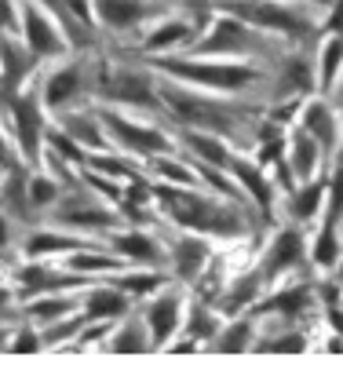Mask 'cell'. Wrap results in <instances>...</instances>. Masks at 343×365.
<instances>
[{
	"label": "cell",
	"instance_id": "cell-1",
	"mask_svg": "<svg viewBox=\"0 0 343 365\" xmlns=\"http://www.w3.org/2000/svg\"><path fill=\"white\" fill-rule=\"evenodd\" d=\"M165 197L175 205V212H179L175 220H183V223L215 227V230H234V220H220V216H227V212H215V208H208V205L198 201V197H179V194H172V190H165Z\"/></svg>",
	"mask_w": 343,
	"mask_h": 365
},
{
	"label": "cell",
	"instance_id": "cell-2",
	"mask_svg": "<svg viewBox=\"0 0 343 365\" xmlns=\"http://www.w3.org/2000/svg\"><path fill=\"white\" fill-rule=\"evenodd\" d=\"M168 103L175 113H183L186 120H198V125H227V113L223 110H215V106H205V103H194V99H186L179 96V91H168Z\"/></svg>",
	"mask_w": 343,
	"mask_h": 365
},
{
	"label": "cell",
	"instance_id": "cell-3",
	"mask_svg": "<svg viewBox=\"0 0 343 365\" xmlns=\"http://www.w3.org/2000/svg\"><path fill=\"white\" fill-rule=\"evenodd\" d=\"M168 70L175 73H186V77H198V81H212V84H241L248 81L245 70H234V66H190V63H168Z\"/></svg>",
	"mask_w": 343,
	"mask_h": 365
},
{
	"label": "cell",
	"instance_id": "cell-4",
	"mask_svg": "<svg viewBox=\"0 0 343 365\" xmlns=\"http://www.w3.org/2000/svg\"><path fill=\"white\" fill-rule=\"evenodd\" d=\"M106 91L113 99H128V103H146L150 99V84L146 77H135V73H121L106 84Z\"/></svg>",
	"mask_w": 343,
	"mask_h": 365
},
{
	"label": "cell",
	"instance_id": "cell-5",
	"mask_svg": "<svg viewBox=\"0 0 343 365\" xmlns=\"http://www.w3.org/2000/svg\"><path fill=\"white\" fill-rule=\"evenodd\" d=\"M99 11L113 26H128V22L143 19V8L135 4V0H99Z\"/></svg>",
	"mask_w": 343,
	"mask_h": 365
},
{
	"label": "cell",
	"instance_id": "cell-6",
	"mask_svg": "<svg viewBox=\"0 0 343 365\" xmlns=\"http://www.w3.org/2000/svg\"><path fill=\"white\" fill-rule=\"evenodd\" d=\"M241 15L248 19H256V22H270V26H282V29H296L300 22L292 15H285L282 8H267V4H237Z\"/></svg>",
	"mask_w": 343,
	"mask_h": 365
},
{
	"label": "cell",
	"instance_id": "cell-7",
	"mask_svg": "<svg viewBox=\"0 0 343 365\" xmlns=\"http://www.w3.org/2000/svg\"><path fill=\"white\" fill-rule=\"evenodd\" d=\"M19 125H22V143H26V150L34 154L37 139H41V113H37L34 103H19Z\"/></svg>",
	"mask_w": 343,
	"mask_h": 365
},
{
	"label": "cell",
	"instance_id": "cell-8",
	"mask_svg": "<svg viewBox=\"0 0 343 365\" xmlns=\"http://www.w3.org/2000/svg\"><path fill=\"white\" fill-rule=\"evenodd\" d=\"M26 29H29V41H34V48H37V51H55V48H58V37L51 34V26H48L37 11H29Z\"/></svg>",
	"mask_w": 343,
	"mask_h": 365
},
{
	"label": "cell",
	"instance_id": "cell-9",
	"mask_svg": "<svg viewBox=\"0 0 343 365\" xmlns=\"http://www.w3.org/2000/svg\"><path fill=\"white\" fill-rule=\"evenodd\" d=\"M110 125L117 128V135H121V139H128V143H135V146H143V150H165V139H161V135H153V132H139L135 125H124V120H117V117H110Z\"/></svg>",
	"mask_w": 343,
	"mask_h": 365
},
{
	"label": "cell",
	"instance_id": "cell-10",
	"mask_svg": "<svg viewBox=\"0 0 343 365\" xmlns=\"http://www.w3.org/2000/svg\"><path fill=\"white\" fill-rule=\"evenodd\" d=\"M175 299L168 296V299H161L158 303V307H153L150 311V325H153V332H158V336H168V332H172V325H175Z\"/></svg>",
	"mask_w": 343,
	"mask_h": 365
},
{
	"label": "cell",
	"instance_id": "cell-11",
	"mask_svg": "<svg viewBox=\"0 0 343 365\" xmlns=\"http://www.w3.org/2000/svg\"><path fill=\"white\" fill-rule=\"evenodd\" d=\"M300 256V237L296 234H282L277 237V249H274V256L267 259V270H277V267H285L289 259H296Z\"/></svg>",
	"mask_w": 343,
	"mask_h": 365
},
{
	"label": "cell",
	"instance_id": "cell-12",
	"mask_svg": "<svg viewBox=\"0 0 343 365\" xmlns=\"http://www.w3.org/2000/svg\"><path fill=\"white\" fill-rule=\"evenodd\" d=\"M77 88V70H62L51 84H48V103H62L66 96H73Z\"/></svg>",
	"mask_w": 343,
	"mask_h": 365
},
{
	"label": "cell",
	"instance_id": "cell-13",
	"mask_svg": "<svg viewBox=\"0 0 343 365\" xmlns=\"http://www.w3.org/2000/svg\"><path fill=\"white\" fill-rule=\"evenodd\" d=\"M307 128L314 132L318 139L332 143V117H325V106H314V110L307 113Z\"/></svg>",
	"mask_w": 343,
	"mask_h": 365
},
{
	"label": "cell",
	"instance_id": "cell-14",
	"mask_svg": "<svg viewBox=\"0 0 343 365\" xmlns=\"http://www.w3.org/2000/svg\"><path fill=\"white\" fill-rule=\"evenodd\" d=\"M205 259V249L198 245V241H186V245L179 249V270L186 274V278H190V274H194V267Z\"/></svg>",
	"mask_w": 343,
	"mask_h": 365
},
{
	"label": "cell",
	"instance_id": "cell-15",
	"mask_svg": "<svg viewBox=\"0 0 343 365\" xmlns=\"http://www.w3.org/2000/svg\"><path fill=\"white\" fill-rule=\"evenodd\" d=\"M124 307V299L117 292H96L91 296V314H117Z\"/></svg>",
	"mask_w": 343,
	"mask_h": 365
},
{
	"label": "cell",
	"instance_id": "cell-16",
	"mask_svg": "<svg viewBox=\"0 0 343 365\" xmlns=\"http://www.w3.org/2000/svg\"><path fill=\"white\" fill-rule=\"evenodd\" d=\"M237 41H241V29H237L234 22H223V26L212 34V48H230V44H237Z\"/></svg>",
	"mask_w": 343,
	"mask_h": 365
},
{
	"label": "cell",
	"instance_id": "cell-17",
	"mask_svg": "<svg viewBox=\"0 0 343 365\" xmlns=\"http://www.w3.org/2000/svg\"><path fill=\"white\" fill-rule=\"evenodd\" d=\"M339 55H343V44H339V41H332V44H329V51H325V58H322V66H325V70H322V77H325V84H329V81L336 77Z\"/></svg>",
	"mask_w": 343,
	"mask_h": 365
},
{
	"label": "cell",
	"instance_id": "cell-18",
	"mask_svg": "<svg viewBox=\"0 0 343 365\" xmlns=\"http://www.w3.org/2000/svg\"><path fill=\"white\" fill-rule=\"evenodd\" d=\"M318 197H322L318 182H314V187H307L303 197H296V216H310V212H314V205H318Z\"/></svg>",
	"mask_w": 343,
	"mask_h": 365
},
{
	"label": "cell",
	"instance_id": "cell-19",
	"mask_svg": "<svg viewBox=\"0 0 343 365\" xmlns=\"http://www.w3.org/2000/svg\"><path fill=\"white\" fill-rule=\"evenodd\" d=\"M179 37H186V26H168V29H161V34H153L146 41V48H165V44H172Z\"/></svg>",
	"mask_w": 343,
	"mask_h": 365
},
{
	"label": "cell",
	"instance_id": "cell-20",
	"mask_svg": "<svg viewBox=\"0 0 343 365\" xmlns=\"http://www.w3.org/2000/svg\"><path fill=\"white\" fill-rule=\"evenodd\" d=\"M121 249L124 252H132V256H139V259H146V256H153V249H150V241L146 237H121Z\"/></svg>",
	"mask_w": 343,
	"mask_h": 365
},
{
	"label": "cell",
	"instance_id": "cell-21",
	"mask_svg": "<svg viewBox=\"0 0 343 365\" xmlns=\"http://www.w3.org/2000/svg\"><path fill=\"white\" fill-rule=\"evenodd\" d=\"M237 175H241V179L248 182V187H252V194H256V197H260L263 205L270 201V194H267V187H263V179H260V175H256L252 168H245V165H241V168H237Z\"/></svg>",
	"mask_w": 343,
	"mask_h": 365
},
{
	"label": "cell",
	"instance_id": "cell-22",
	"mask_svg": "<svg viewBox=\"0 0 343 365\" xmlns=\"http://www.w3.org/2000/svg\"><path fill=\"white\" fill-rule=\"evenodd\" d=\"M336 259V241H332V230H325L318 237V263H332Z\"/></svg>",
	"mask_w": 343,
	"mask_h": 365
},
{
	"label": "cell",
	"instance_id": "cell-23",
	"mask_svg": "<svg viewBox=\"0 0 343 365\" xmlns=\"http://www.w3.org/2000/svg\"><path fill=\"white\" fill-rule=\"evenodd\" d=\"M62 245H73V241H62V237H34V252H48V249H62Z\"/></svg>",
	"mask_w": 343,
	"mask_h": 365
},
{
	"label": "cell",
	"instance_id": "cell-24",
	"mask_svg": "<svg viewBox=\"0 0 343 365\" xmlns=\"http://www.w3.org/2000/svg\"><path fill=\"white\" fill-rule=\"evenodd\" d=\"M194 146L201 150L205 158H212V161H223V146H215V143H208V139H194Z\"/></svg>",
	"mask_w": 343,
	"mask_h": 365
},
{
	"label": "cell",
	"instance_id": "cell-25",
	"mask_svg": "<svg viewBox=\"0 0 343 365\" xmlns=\"http://www.w3.org/2000/svg\"><path fill=\"white\" fill-rule=\"evenodd\" d=\"M274 307H282V311H296V307H303V292H289V296H282L274 303Z\"/></svg>",
	"mask_w": 343,
	"mask_h": 365
},
{
	"label": "cell",
	"instance_id": "cell-26",
	"mask_svg": "<svg viewBox=\"0 0 343 365\" xmlns=\"http://www.w3.org/2000/svg\"><path fill=\"white\" fill-rule=\"evenodd\" d=\"M296 168H300V172H310V146H307V143L296 146Z\"/></svg>",
	"mask_w": 343,
	"mask_h": 365
},
{
	"label": "cell",
	"instance_id": "cell-27",
	"mask_svg": "<svg viewBox=\"0 0 343 365\" xmlns=\"http://www.w3.org/2000/svg\"><path fill=\"white\" fill-rule=\"evenodd\" d=\"M66 4H70V8H73L81 19H88V4H84V0H66Z\"/></svg>",
	"mask_w": 343,
	"mask_h": 365
},
{
	"label": "cell",
	"instance_id": "cell-28",
	"mask_svg": "<svg viewBox=\"0 0 343 365\" xmlns=\"http://www.w3.org/2000/svg\"><path fill=\"white\" fill-rule=\"evenodd\" d=\"M34 197H41V201H48V197H51V190H48V182H37V187H34Z\"/></svg>",
	"mask_w": 343,
	"mask_h": 365
},
{
	"label": "cell",
	"instance_id": "cell-29",
	"mask_svg": "<svg viewBox=\"0 0 343 365\" xmlns=\"http://www.w3.org/2000/svg\"><path fill=\"white\" fill-rule=\"evenodd\" d=\"M332 190H336V212H339V205H343V172H339V179H336Z\"/></svg>",
	"mask_w": 343,
	"mask_h": 365
}]
</instances>
